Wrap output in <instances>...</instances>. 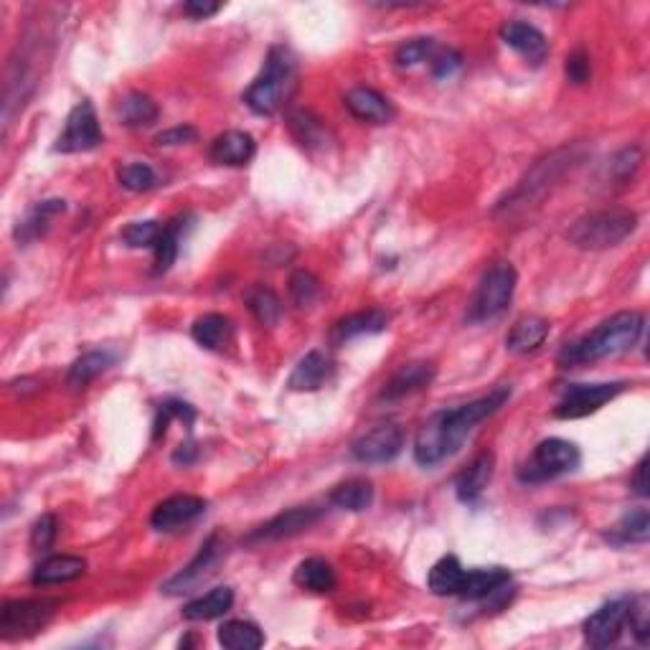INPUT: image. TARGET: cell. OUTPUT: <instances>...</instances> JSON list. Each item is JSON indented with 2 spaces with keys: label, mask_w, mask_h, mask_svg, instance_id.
I'll list each match as a JSON object with an SVG mask.
<instances>
[{
  "label": "cell",
  "mask_w": 650,
  "mask_h": 650,
  "mask_svg": "<svg viewBox=\"0 0 650 650\" xmlns=\"http://www.w3.org/2000/svg\"><path fill=\"white\" fill-rule=\"evenodd\" d=\"M508 399H511V386H496L491 394H485L475 402L435 412L425 425L419 427L417 440H414V460L422 468H435L452 455H458L470 432L483 419L493 417Z\"/></svg>",
  "instance_id": "6da1fadb"
},
{
  "label": "cell",
  "mask_w": 650,
  "mask_h": 650,
  "mask_svg": "<svg viewBox=\"0 0 650 650\" xmlns=\"http://www.w3.org/2000/svg\"><path fill=\"white\" fill-rule=\"evenodd\" d=\"M645 331V318L635 310L628 313H617L610 320L600 323L592 333L577 338V341L567 343L559 351L557 361L559 366H579V364H595V361L610 359L617 353H625L640 341Z\"/></svg>",
  "instance_id": "7a4b0ae2"
},
{
  "label": "cell",
  "mask_w": 650,
  "mask_h": 650,
  "mask_svg": "<svg viewBox=\"0 0 650 650\" xmlns=\"http://www.w3.org/2000/svg\"><path fill=\"white\" fill-rule=\"evenodd\" d=\"M295 77H298V64L290 49L272 46L262 74L244 92V102L257 115H275L295 89Z\"/></svg>",
  "instance_id": "3957f363"
},
{
  "label": "cell",
  "mask_w": 650,
  "mask_h": 650,
  "mask_svg": "<svg viewBox=\"0 0 650 650\" xmlns=\"http://www.w3.org/2000/svg\"><path fill=\"white\" fill-rule=\"evenodd\" d=\"M638 226V214L630 209H602L582 216L567 232L569 244L579 249H610L630 237Z\"/></svg>",
  "instance_id": "277c9868"
},
{
  "label": "cell",
  "mask_w": 650,
  "mask_h": 650,
  "mask_svg": "<svg viewBox=\"0 0 650 650\" xmlns=\"http://www.w3.org/2000/svg\"><path fill=\"white\" fill-rule=\"evenodd\" d=\"M579 463H582V455H579V447L574 442L562 440V437H549V440H541L534 447L529 463L521 465L518 480L546 483V480H554L559 475L577 470Z\"/></svg>",
  "instance_id": "5b68a950"
},
{
  "label": "cell",
  "mask_w": 650,
  "mask_h": 650,
  "mask_svg": "<svg viewBox=\"0 0 650 650\" xmlns=\"http://www.w3.org/2000/svg\"><path fill=\"white\" fill-rule=\"evenodd\" d=\"M516 280V270L508 262H501V265L485 272L478 290H475L473 303H470V323H485V320L498 318L511 305L513 292H516Z\"/></svg>",
  "instance_id": "8992f818"
},
{
  "label": "cell",
  "mask_w": 650,
  "mask_h": 650,
  "mask_svg": "<svg viewBox=\"0 0 650 650\" xmlns=\"http://www.w3.org/2000/svg\"><path fill=\"white\" fill-rule=\"evenodd\" d=\"M54 615V600H11L0 610V633L6 640L28 638L44 630Z\"/></svg>",
  "instance_id": "52a82bcc"
},
{
  "label": "cell",
  "mask_w": 650,
  "mask_h": 650,
  "mask_svg": "<svg viewBox=\"0 0 650 650\" xmlns=\"http://www.w3.org/2000/svg\"><path fill=\"white\" fill-rule=\"evenodd\" d=\"M102 143V127L92 102H79L67 117V125L56 138V153H87Z\"/></svg>",
  "instance_id": "ba28073f"
},
{
  "label": "cell",
  "mask_w": 650,
  "mask_h": 650,
  "mask_svg": "<svg viewBox=\"0 0 650 650\" xmlns=\"http://www.w3.org/2000/svg\"><path fill=\"white\" fill-rule=\"evenodd\" d=\"M623 381H612V384H574L564 392L562 402L554 407V417L559 419H579L587 414L597 412L600 407H605L607 402L623 392Z\"/></svg>",
  "instance_id": "9c48e42d"
},
{
  "label": "cell",
  "mask_w": 650,
  "mask_h": 650,
  "mask_svg": "<svg viewBox=\"0 0 650 650\" xmlns=\"http://www.w3.org/2000/svg\"><path fill=\"white\" fill-rule=\"evenodd\" d=\"M630 607H633V597H617V600L607 602L600 610L592 612L584 620V638L592 648H607V645L617 643V638L623 635L625 625H628Z\"/></svg>",
  "instance_id": "30bf717a"
},
{
  "label": "cell",
  "mask_w": 650,
  "mask_h": 650,
  "mask_svg": "<svg viewBox=\"0 0 650 650\" xmlns=\"http://www.w3.org/2000/svg\"><path fill=\"white\" fill-rule=\"evenodd\" d=\"M404 447V432L397 425H379L351 445V455L364 465L392 463Z\"/></svg>",
  "instance_id": "8fae6325"
},
{
  "label": "cell",
  "mask_w": 650,
  "mask_h": 650,
  "mask_svg": "<svg viewBox=\"0 0 650 650\" xmlns=\"http://www.w3.org/2000/svg\"><path fill=\"white\" fill-rule=\"evenodd\" d=\"M221 554H224V541H221L219 534L211 536L204 546L199 549V554L181 569L173 579H168L163 584V592L166 595H183V592H191V587H196L199 582H204L209 574L216 572V564L221 562Z\"/></svg>",
  "instance_id": "7c38bea8"
},
{
  "label": "cell",
  "mask_w": 650,
  "mask_h": 650,
  "mask_svg": "<svg viewBox=\"0 0 650 650\" xmlns=\"http://www.w3.org/2000/svg\"><path fill=\"white\" fill-rule=\"evenodd\" d=\"M206 506L209 503L201 496H188V493L171 496L155 506L153 516H150V526L155 531H178L183 526L193 524L199 516H204Z\"/></svg>",
  "instance_id": "4fadbf2b"
},
{
  "label": "cell",
  "mask_w": 650,
  "mask_h": 650,
  "mask_svg": "<svg viewBox=\"0 0 650 650\" xmlns=\"http://www.w3.org/2000/svg\"><path fill=\"white\" fill-rule=\"evenodd\" d=\"M323 516V511L315 506H298L290 508V511H282L280 516H275L272 521H267L265 526H259L249 541H280V539H292V536L303 534L310 526Z\"/></svg>",
  "instance_id": "5bb4252c"
},
{
  "label": "cell",
  "mask_w": 650,
  "mask_h": 650,
  "mask_svg": "<svg viewBox=\"0 0 650 650\" xmlns=\"http://www.w3.org/2000/svg\"><path fill=\"white\" fill-rule=\"evenodd\" d=\"M501 39L503 44L511 46L516 54L524 56V59L529 61V64H534V67H539L541 61L549 56V41H546V36L541 34L539 28L531 26V23L526 21L503 23Z\"/></svg>",
  "instance_id": "9a60e30c"
},
{
  "label": "cell",
  "mask_w": 650,
  "mask_h": 650,
  "mask_svg": "<svg viewBox=\"0 0 650 650\" xmlns=\"http://www.w3.org/2000/svg\"><path fill=\"white\" fill-rule=\"evenodd\" d=\"M346 107L356 120L374 122V125H386L394 120V105L386 100L384 94L371 87H356L346 94Z\"/></svg>",
  "instance_id": "2e32d148"
},
{
  "label": "cell",
  "mask_w": 650,
  "mask_h": 650,
  "mask_svg": "<svg viewBox=\"0 0 650 650\" xmlns=\"http://www.w3.org/2000/svg\"><path fill=\"white\" fill-rule=\"evenodd\" d=\"M257 153V143L244 130H226L211 143L209 155L219 166H247Z\"/></svg>",
  "instance_id": "e0dca14e"
},
{
  "label": "cell",
  "mask_w": 650,
  "mask_h": 650,
  "mask_svg": "<svg viewBox=\"0 0 650 650\" xmlns=\"http://www.w3.org/2000/svg\"><path fill=\"white\" fill-rule=\"evenodd\" d=\"M493 470H496V455H493V452L485 450L480 452V455H475L473 463H470L468 468L458 475V480H455V493H458L460 501L463 503L478 501V498L483 496L485 488H488V483H491Z\"/></svg>",
  "instance_id": "ac0fdd59"
},
{
  "label": "cell",
  "mask_w": 650,
  "mask_h": 650,
  "mask_svg": "<svg viewBox=\"0 0 650 650\" xmlns=\"http://www.w3.org/2000/svg\"><path fill=\"white\" fill-rule=\"evenodd\" d=\"M432 379H435V364H427V361L404 364L402 369L389 379V384L384 386L381 399L394 402V399H404L414 392H422L425 386L432 384Z\"/></svg>",
  "instance_id": "d6986e66"
},
{
  "label": "cell",
  "mask_w": 650,
  "mask_h": 650,
  "mask_svg": "<svg viewBox=\"0 0 650 650\" xmlns=\"http://www.w3.org/2000/svg\"><path fill=\"white\" fill-rule=\"evenodd\" d=\"M331 374L333 361L328 359L323 351H310L308 356H303V359L298 361V366L292 369L287 386H290L292 392H318L320 386L331 379Z\"/></svg>",
  "instance_id": "ffe728a7"
},
{
  "label": "cell",
  "mask_w": 650,
  "mask_h": 650,
  "mask_svg": "<svg viewBox=\"0 0 650 650\" xmlns=\"http://www.w3.org/2000/svg\"><path fill=\"white\" fill-rule=\"evenodd\" d=\"M511 582V572L503 567H491V569H473V572H465L463 587H460L458 597L468 602H480L488 600V597L498 595L501 590H506V584Z\"/></svg>",
  "instance_id": "44dd1931"
},
{
  "label": "cell",
  "mask_w": 650,
  "mask_h": 650,
  "mask_svg": "<svg viewBox=\"0 0 650 650\" xmlns=\"http://www.w3.org/2000/svg\"><path fill=\"white\" fill-rule=\"evenodd\" d=\"M386 323H389V315H386L384 310L379 308L361 310V313L346 315V318H341L336 325H333L331 341L338 346V343H346L351 341V338L381 333L386 328Z\"/></svg>",
  "instance_id": "7402d4cb"
},
{
  "label": "cell",
  "mask_w": 650,
  "mask_h": 650,
  "mask_svg": "<svg viewBox=\"0 0 650 650\" xmlns=\"http://www.w3.org/2000/svg\"><path fill=\"white\" fill-rule=\"evenodd\" d=\"M287 125H290L292 138L308 150H325L333 143L325 122L320 117H315L310 110H292L287 115Z\"/></svg>",
  "instance_id": "603a6c76"
},
{
  "label": "cell",
  "mask_w": 650,
  "mask_h": 650,
  "mask_svg": "<svg viewBox=\"0 0 650 650\" xmlns=\"http://www.w3.org/2000/svg\"><path fill=\"white\" fill-rule=\"evenodd\" d=\"M87 572V562L82 557H72V554H54V557L44 559L36 564L31 582L34 584H61L79 579Z\"/></svg>",
  "instance_id": "cb8c5ba5"
},
{
  "label": "cell",
  "mask_w": 650,
  "mask_h": 650,
  "mask_svg": "<svg viewBox=\"0 0 650 650\" xmlns=\"http://www.w3.org/2000/svg\"><path fill=\"white\" fill-rule=\"evenodd\" d=\"M551 325L549 320L539 318V315H524L513 323L511 333L506 338V348L513 353H531L546 341Z\"/></svg>",
  "instance_id": "d4e9b609"
},
{
  "label": "cell",
  "mask_w": 650,
  "mask_h": 650,
  "mask_svg": "<svg viewBox=\"0 0 650 650\" xmlns=\"http://www.w3.org/2000/svg\"><path fill=\"white\" fill-rule=\"evenodd\" d=\"M234 605V590L232 587H214L206 595L196 597L183 607V617L191 623H206V620H216V617L226 615Z\"/></svg>",
  "instance_id": "484cf974"
},
{
  "label": "cell",
  "mask_w": 650,
  "mask_h": 650,
  "mask_svg": "<svg viewBox=\"0 0 650 650\" xmlns=\"http://www.w3.org/2000/svg\"><path fill=\"white\" fill-rule=\"evenodd\" d=\"M292 582L303 587V590L315 592V595H325V592L336 590V569L325 559H305V562L298 564L295 574H292Z\"/></svg>",
  "instance_id": "4316f807"
},
{
  "label": "cell",
  "mask_w": 650,
  "mask_h": 650,
  "mask_svg": "<svg viewBox=\"0 0 650 650\" xmlns=\"http://www.w3.org/2000/svg\"><path fill=\"white\" fill-rule=\"evenodd\" d=\"M67 209V204L61 199H51V201H41V204H36L34 209L28 211V216L23 221H18L16 226V239L21 244H28L34 242V239L44 237L46 229H49V221L54 219L56 214H61V211Z\"/></svg>",
  "instance_id": "83f0119b"
},
{
  "label": "cell",
  "mask_w": 650,
  "mask_h": 650,
  "mask_svg": "<svg viewBox=\"0 0 650 650\" xmlns=\"http://www.w3.org/2000/svg\"><path fill=\"white\" fill-rule=\"evenodd\" d=\"M117 117L127 127H150L158 120V105L143 92H127L115 107Z\"/></svg>",
  "instance_id": "f1b7e54d"
},
{
  "label": "cell",
  "mask_w": 650,
  "mask_h": 650,
  "mask_svg": "<svg viewBox=\"0 0 650 650\" xmlns=\"http://www.w3.org/2000/svg\"><path fill=\"white\" fill-rule=\"evenodd\" d=\"M465 569L458 557H442L435 567L430 569L427 584L437 597H458L460 587H463Z\"/></svg>",
  "instance_id": "f546056e"
},
{
  "label": "cell",
  "mask_w": 650,
  "mask_h": 650,
  "mask_svg": "<svg viewBox=\"0 0 650 650\" xmlns=\"http://www.w3.org/2000/svg\"><path fill=\"white\" fill-rule=\"evenodd\" d=\"M564 163H567V158H562V153L551 155L549 160H544V163H539V166L531 171V176H526V181H521V186L516 188V191L511 193V204L513 201H529L531 196H536V193H541L546 188V183L554 181V178L562 173ZM506 204V206H511Z\"/></svg>",
  "instance_id": "4dcf8cb0"
},
{
  "label": "cell",
  "mask_w": 650,
  "mask_h": 650,
  "mask_svg": "<svg viewBox=\"0 0 650 650\" xmlns=\"http://www.w3.org/2000/svg\"><path fill=\"white\" fill-rule=\"evenodd\" d=\"M331 503L336 508H343V511L351 513L366 511V508H371V503H374V485L364 478L346 480V483L333 488Z\"/></svg>",
  "instance_id": "1f68e13d"
},
{
  "label": "cell",
  "mask_w": 650,
  "mask_h": 650,
  "mask_svg": "<svg viewBox=\"0 0 650 650\" xmlns=\"http://www.w3.org/2000/svg\"><path fill=\"white\" fill-rule=\"evenodd\" d=\"M244 303L252 310L254 318L262 325L272 328V325L280 323L282 318V300L277 298V292L270 290L265 285H252L247 292H244Z\"/></svg>",
  "instance_id": "d6a6232c"
},
{
  "label": "cell",
  "mask_w": 650,
  "mask_h": 650,
  "mask_svg": "<svg viewBox=\"0 0 650 650\" xmlns=\"http://www.w3.org/2000/svg\"><path fill=\"white\" fill-rule=\"evenodd\" d=\"M219 643L229 650H257L265 645V633L249 620H229L219 628Z\"/></svg>",
  "instance_id": "836d02e7"
},
{
  "label": "cell",
  "mask_w": 650,
  "mask_h": 650,
  "mask_svg": "<svg viewBox=\"0 0 650 650\" xmlns=\"http://www.w3.org/2000/svg\"><path fill=\"white\" fill-rule=\"evenodd\" d=\"M229 333H232V323H229L226 315L219 313L201 315V318H196V323H193L191 328L193 341L199 343V346L209 348V351H216V348L224 346Z\"/></svg>",
  "instance_id": "e575fe53"
},
{
  "label": "cell",
  "mask_w": 650,
  "mask_h": 650,
  "mask_svg": "<svg viewBox=\"0 0 650 650\" xmlns=\"http://www.w3.org/2000/svg\"><path fill=\"white\" fill-rule=\"evenodd\" d=\"M112 364V353L107 351H89L79 356L69 369V386L74 389H84L89 381H94L100 374H105Z\"/></svg>",
  "instance_id": "d590c367"
},
{
  "label": "cell",
  "mask_w": 650,
  "mask_h": 650,
  "mask_svg": "<svg viewBox=\"0 0 650 650\" xmlns=\"http://www.w3.org/2000/svg\"><path fill=\"white\" fill-rule=\"evenodd\" d=\"M183 221L186 219H173L163 226L158 244L153 247L155 254V272H168L173 267L178 257V247H181V234H183Z\"/></svg>",
  "instance_id": "8d00e7d4"
},
{
  "label": "cell",
  "mask_w": 650,
  "mask_h": 650,
  "mask_svg": "<svg viewBox=\"0 0 650 650\" xmlns=\"http://www.w3.org/2000/svg\"><path fill=\"white\" fill-rule=\"evenodd\" d=\"M650 539V516L648 508H635L620 518L615 526L617 544H645Z\"/></svg>",
  "instance_id": "74e56055"
},
{
  "label": "cell",
  "mask_w": 650,
  "mask_h": 650,
  "mask_svg": "<svg viewBox=\"0 0 650 650\" xmlns=\"http://www.w3.org/2000/svg\"><path fill=\"white\" fill-rule=\"evenodd\" d=\"M163 226L166 224H160V221H133V224H127L122 229V239L127 242V247L133 249H153L158 244L160 234H163Z\"/></svg>",
  "instance_id": "f35d334b"
},
{
  "label": "cell",
  "mask_w": 650,
  "mask_h": 650,
  "mask_svg": "<svg viewBox=\"0 0 650 650\" xmlns=\"http://www.w3.org/2000/svg\"><path fill=\"white\" fill-rule=\"evenodd\" d=\"M437 49H440V46L432 39H412L399 46L397 54H394V61H397V67L402 69L417 67L422 61H430L432 56L437 54Z\"/></svg>",
  "instance_id": "ab89813d"
},
{
  "label": "cell",
  "mask_w": 650,
  "mask_h": 650,
  "mask_svg": "<svg viewBox=\"0 0 650 650\" xmlns=\"http://www.w3.org/2000/svg\"><path fill=\"white\" fill-rule=\"evenodd\" d=\"M117 178H120V183L127 188V191H135V193L150 191V188L158 183V176H155V171L148 166V163H127V166L120 168Z\"/></svg>",
  "instance_id": "60d3db41"
},
{
  "label": "cell",
  "mask_w": 650,
  "mask_h": 650,
  "mask_svg": "<svg viewBox=\"0 0 650 650\" xmlns=\"http://www.w3.org/2000/svg\"><path fill=\"white\" fill-rule=\"evenodd\" d=\"M290 295H292V300H295V305H300V308H310V305H313L320 295V282L305 270L292 272Z\"/></svg>",
  "instance_id": "b9f144b4"
},
{
  "label": "cell",
  "mask_w": 650,
  "mask_h": 650,
  "mask_svg": "<svg viewBox=\"0 0 650 650\" xmlns=\"http://www.w3.org/2000/svg\"><path fill=\"white\" fill-rule=\"evenodd\" d=\"M640 160H643V153H640V148H635V145H630V148H623L620 153L615 155V160H612V176L617 178V181H628V178H633V173L640 168Z\"/></svg>",
  "instance_id": "7bdbcfd3"
},
{
  "label": "cell",
  "mask_w": 650,
  "mask_h": 650,
  "mask_svg": "<svg viewBox=\"0 0 650 650\" xmlns=\"http://www.w3.org/2000/svg\"><path fill=\"white\" fill-rule=\"evenodd\" d=\"M56 516L51 513H44L41 518H36L34 529H31V549L46 551L56 539Z\"/></svg>",
  "instance_id": "ee69618b"
},
{
  "label": "cell",
  "mask_w": 650,
  "mask_h": 650,
  "mask_svg": "<svg viewBox=\"0 0 650 650\" xmlns=\"http://www.w3.org/2000/svg\"><path fill=\"white\" fill-rule=\"evenodd\" d=\"M460 54L458 51H450V49H437V54L430 59V67H432V74H435L437 79H445L450 77L455 69H460Z\"/></svg>",
  "instance_id": "f6af8a7d"
},
{
  "label": "cell",
  "mask_w": 650,
  "mask_h": 650,
  "mask_svg": "<svg viewBox=\"0 0 650 650\" xmlns=\"http://www.w3.org/2000/svg\"><path fill=\"white\" fill-rule=\"evenodd\" d=\"M564 72H567V79L572 84H584L590 79V56L584 54V51H574L567 59Z\"/></svg>",
  "instance_id": "bcb514c9"
},
{
  "label": "cell",
  "mask_w": 650,
  "mask_h": 650,
  "mask_svg": "<svg viewBox=\"0 0 650 650\" xmlns=\"http://www.w3.org/2000/svg\"><path fill=\"white\" fill-rule=\"evenodd\" d=\"M196 138H199L196 127L178 125V127H171V130H163V133L155 138V143L158 145H186V143H193Z\"/></svg>",
  "instance_id": "7dc6e473"
},
{
  "label": "cell",
  "mask_w": 650,
  "mask_h": 650,
  "mask_svg": "<svg viewBox=\"0 0 650 650\" xmlns=\"http://www.w3.org/2000/svg\"><path fill=\"white\" fill-rule=\"evenodd\" d=\"M221 6L219 3H206V0H188V3H183V13L191 18H209L214 16V13H219Z\"/></svg>",
  "instance_id": "c3c4849f"
},
{
  "label": "cell",
  "mask_w": 650,
  "mask_h": 650,
  "mask_svg": "<svg viewBox=\"0 0 650 650\" xmlns=\"http://www.w3.org/2000/svg\"><path fill=\"white\" fill-rule=\"evenodd\" d=\"M630 488H633L635 493H638L640 498L648 496V458H643L638 463V468H635V475L633 480H630Z\"/></svg>",
  "instance_id": "681fc988"
},
{
  "label": "cell",
  "mask_w": 650,
  "mask_h": 650,
  "mask_svg": "<svg viewBox=\"0 0 650 650\" xmlns=\"http://www.w3.org/2000/svg\"><path fill=\"white\" fill-rule=\"evenodd\" d=\"M193 458H196V447H193L191 442H188V445H181L176 452H173V460H176V463L188 465L193 463Z\"/></svg>",
  "instance_id": "f907efd6"
}]
</instances>
